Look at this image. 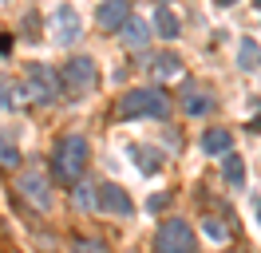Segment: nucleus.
Wrapping results in <instances>:
<instances>
[{"mask_svg": "<svg viewBox=\"0 0 261 253\" xmlns=\"http://www.w3.org/2000/svg\"><path fill=\"white\" fill-rule=\"evenodd\" d=\"M119 115L123 119H166L170 115V99L159 87H135L119 99Z\"/></svg>", "mask_w": 261, "mask_h": 253, "instance_id": "nucleus-1", "label": "nucleus"}, {"mask_svg": "<svg viewBox=\"0 0 261 253\" xmlns=\"http://www.w3.org/2000/svg\"><path fill=\"white\" fill-rule=\"evenodd\" d=\"M87 139L83 135H67L60 139L56 146V174H60V182H80L83 170H87Z\"/></svg>", "mask_w": 261, "mask_h": 253, "instance_id": "nucleus-2", "label": "nucleus"}, {"mask_svg": "<svg viewBox=\"0 0 261 253\" xmlns=\"http://www.w3.org/2000/svg\"><path fill=\"white\" fill-rule=\"evenodd\" d=\"M60 79H64V91L71 95V99H83V95H91L95 91V60L91 56H75V60H67L64 63V71H60Z\"/></svg>", "mask_w": 261, "mask_h": 253, "instance_id": "nucleus-3", "label": "nucleus"}, {"mask_svg": "<svg viewBox=\"0 0 261 253\" xmlns=\"http://www.w3.org/2000/svg\"><path fill=\"white\" fill-rule=\"evenodd\" d=\"M24 87H28V99H36V103H56L64 95V79L48 63H32L28 75H24Z\"/></svg>", "mask_w": 261, "mask_h": 253, "instance_id": "nucleus-4", "label": "nucleus"}, {"mask_svg": "<svg viewBox=\"0 0 261 253\" xmlns=\"http://www.w3.org/2000/svg\"><path fill=\"white\" fill-rule=\"evenodd\" d=\"M159 253H198L190 221H182V218L166 221L163 230H159Z\"/></svg>", "mask_w": 261, "mask_h": 253, "instance_id": "nucleus-5", "label": "nucleus"}, {"mask_svg": "<svg viewBox=\"0 0 261 253\" xmlns=\"http://www.w3.org/2000/svg\"><path fill=\"white\" fill-rule=\"evenodd\" d=\"M95 210L99 214H115V218H130L135 202L119 182H103V186H95Z\"/></svg>", "mask_w": 261, "mask_h": 253, "instance_id": "nucleus-6", "label": "nucleus"}, {"mask_svg": "<svg viewBox=\"0 0 261 253\" xmlns=\"http://www.w3.org/2000/svg\"><path fill=\"white\" fill-rule=\"evenodd\" d=\"M51 36H56V44H64V47H71V44L83 36L80 12H75L71 4H60V8L51 12Z\"/></svg>", "mask_w": 261, "mask_h": 253, "instance_id": "nucleus-7", "label": "nucleus"}, {"mask_svg": "<svg viewBox=\"0 0 261 253\" xmlns=\"http://www.w3.org/2000/svg\"><path fill=\"white\" fill-rule=\"evenodd\" d=\"M16 190H20V198L28 206H36V210H48L51 206V190H48V178L40 170H24L16 178Z\"/></svg>", "mask_w": 261, "mask_h": 253, "instance_id": "nucleus-8", "label": "nucleus"}, {"mask_svg": "<svg viewBox=\"0 0 261 253\" xmlns=\"http://www.w3.org/2000/svg\"><path fill=\"white\" fill-rule=\"evenodd\" d=\"M95 20H99V28H103V32H119L130 20V0H103Z\"/></svg>", "mask_w": 261, "mask_h": 253, "instance_id": "nucleus-9", "label": "nucleus"}, {"mask_svg": "<svg viewBox=\"0 0 261 253\" xmlns=\"http://www.w3.org/2000/svg\"><path fill=\"white\" fill-rule=\"evenodd\" d=\"M130 158L139 162L143 174H159V166H163V155L154 146H143V142H130Z\"/></svg>", "mask_w": 261, "mask_h": 253, "instance_id": "nucleus-10", "label": "nucleus"}, {"mask_svg": "<svg viewBox=\"0 0 261 253\" xmlns=\"http://www.w3.org/2000/svg\"><path fill=\"white\" fill-rule=\"evenodd\" d=\"M202 150H206V155H226V150H233V135L222 131V127H214V131L202 135Z\"/></svg>", "mask_w": 261, "mask_h": 253, "instance_id": "nucleus-11", "label": "nucleus"}, {"mask_svg": "<svg viewBox=\"0 0 261 253\" xmlns=\"http://www.w3.org/2000/svg\"><path fill=\"white\" fill-rule=\"evenodd\" d=\"M222 174H226V182H229L233 190L245 186V162L233 155V150H226V155H222Z\"/></svg>", "mask_w": 261, "mask_h": 253, "instance_id": "nucleus-12", "label": "nucleus"}, {"mask_svg": "<svg viewBox=\"0 0 261 253\" xmlns=\"http://www.w3.org/2000/svg\"><path fill=\"white\" fill-rule=\"evenodd\" d=\"M119 32H123V44H127V47H135V52H139V47H143V44L150 40V28L143 24V20H135V16H130V20H127V24H123Z\"/></svg>", "mask_w": 261, "mask_h": 253, "instance_id": "nucleus-13", "label": "nucleus"}, {"mask_svg": "<svg viewBox=\"0 0 261 253\" xmlns=\"http://www.w3.org/2000/svg\"><path fill=\"white\" fill-rule=\"evenodd\" d=\"M154 32L163 40H178V16L170 12L166 4H159V12H154Z\"/></svg>", "mask_w": 261, "mask_h": 253, "instance_id": "nucleus-14", "label": "nucleus"}, {"mask_svg": "<svg viewBox=\"0 0 261 253\" xmlns=\"http://www.w3.org/2000/svg\"><path fill=\"white\" fill-rule=\"evenodd\" d=\"M178 71H182V60H178V56H159V60L150 63V75H154V79H174Z\"/></svg>", "mask_w": 261, "mask_h": 253, "instance_id": "nucleus-15", "label": "nucleus"}, {"mask_svg": "<svg viewBox=\"0 0 261 253\" xmlns=\"http://www.w3.org/2000/svg\"><path fill=\"white\" fill-rule=\"evenodd\" d=\"M0 166H4V170H16V166H20V150H16V142L4 139V131H0Z\"/></svg>", "mask_w": 261, "mask_h": 253, "instance_id": "nucleus-16", "label": "nucleus"}, {"mask_svg": "<svg viewBox=\"0 0 261 253\" xmlns=\"http://www.w3.org/2000/svg\"><path fill=\"white\" fill-rule=\"evenodd\" d=\"M182 107H186V115H206V111H210V99L190 87V91H186V99H182Z\"/></svg>", "mask_w": 261, "mask_h": 253, "instance_id": "nucleus-17", "label": "nucleus"}, {"mask_svg": "<svg viewBox=\"0 0 261 253\" xmlns=\"http://www.w3.org/2000/svg\"><path fill=\"white\" fill-rule=\"evenodd\" d=\"M257 60H261L257 44H253V40H242V47H238V63H242L245 71H253V67H257Z\"/></svg>", "mask_w": 261, "mask_h": 253, "instance_id": "nucleus-18", "label": "nucleus"}, {"mask_svg": "<svg viewBox=\"0 0 261 253\" xmlns=\"http://www.w3.org/2000/svg\"><path fill=\"white\" fill-rule=\"evenodd\" d=\"M71 253H107L99 237H71Z\"/></svg>", "mask_w": 261, "mask_h": 253, "instance_id": "nucleus-19", "label": "nucleus"}, {"mask_svg": "<svg viewBox=\"0 0 261 253\" xmlns=\"http://www.w3.org/2000/svg\"><path fill=\"white\" fill-rule=\"evenodd\" d=\"M4 107H12V83L8 79H0V111Z\"/></svg>", "mask_w": 261, "mask_h": 253, "instance_id": "nucleus-20", "label": "nucleus"}, {"mask_svg": "<svg viewBox=\"0 0 261 253\" xmlns=\"http://www.w3.org/2000/svg\"><path fill=\"white\" fill-rule=\"evenodd\" d=\"M206 234H210L214 241H222V237H226V230H222V225H218V221H206Z\"/></svg>", "mask_w": 261, "mask_h": 253, "instance_id": "nucleus-21", "label": "nucleus"}, {"mask_svg": "<svg viewBox=\"0 0 261 253\" xmlns=\"http://www.w3.org/2000/svg\"><path fill=\"white\" fill-rule=\"evenodd\" d=\"M12 52V36H0V56H8Z\"/></svg>", "mask_w": 261, "mask_h": 253, "instance_id": "nucleus-22", "label": "nucleus"}, {"mask_svg": "<svg viewBox=\"0 0 261 253\" xmlns=\"http://www.w3.org/2000/svg\"><path fill=\"white\" fill-rule=\"evenodd\" d=\"M253 214H257V221H261V198H257V202H253Z\"/></svg>", "mask_w": 261, "mask_h": 253, "instance_id": "nucleus-23", "label": "nucleus"}, {"mask_svg": "<svg viewBox=\"0 0 261 253\" xmlns=\"http://www.w3.org/2000/svg\"><path fill=\"white\" fill-rule=\"evenodd\" d=\"M222 4H238V0H222Z\"/></svg>", "mask_w": 261, "mask_h": 253, "instance_id": "nucleus-24", "label": "nucleus"}, {"mask_svg": "<svg viewBox=\"0 0 261 253\" xmlns=\"http://www.w3.org/2000/svg\"><path fill=\"white\" fill-rule=\"evenodd\" d=\"M257 8H261V0H257Z\"/></svg>", "mask_w": 261, "mask_h": 253, "instance_id": "nucleus-25", "label": "nucleus"}]
</instances>
